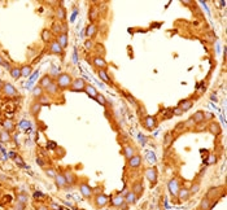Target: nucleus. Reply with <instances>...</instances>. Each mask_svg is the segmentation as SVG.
<instances>
[{
  "mask_svg": "<svg viewBox=\"0 0 227 210\" xmlns=\"http://www.w3.org/2000/svg\"><path fill=\"white\" fill-rule=\"evenodd\" d=\"M71 82H73V79H71L70 74L60 73L57 77V81H56V84H57L58 88H61V90H66V88H70Z\"/></svg>",
  "mask_w": 227,
  "mask_h": 210,
  "instance_id": "obj_1",
  "label": "nucleus"
},
{
  "mask_svg": "<svg viewBox=\"0 0 227 210\" xmlns=\"http://www.w3.org/2000/svg\"><path fill=\"white\" fill-rule=\"evenodd\" d=\"M86 82L84 79H82V78H75V79L71 82L70 84V91H74V92H81V91H84V88H86Z\"/></svg>",
  "mask_w": 227,
  "mask_h": 210,
  "instance_id": "obj_2",
  "label": "nucleus"
},
{
  "mask_svg": "<svg viewBox=\"0 0 227 210\" xmlns=\"http://www.w3.org/2000/svg\"><path fill=\"white\" fill-rule=\"evenodd\" d=\"M167 188H169L170 195H172L173 197H177V196H178V192H179V188H180L178 178H173V179H170L169 184H167Z\"/></svg>",
  "mask_w": 227,
  "mask_h": 210,
  "instance_id": "obj_3",
  "label": "nucleus"
},
{
  "mask_svg": "<svg viewBox=\"0 0 227 210\" xmlns=\"http://www.w3.org/2000/svg\"><path fill=\"white\" fill-rule=\"evenodd\" d=\"M143 123H144V127H146L147 130H149V131H152L157 127V119L152 116H147L146 118H144Z\"/></svg>",
  "mask_w": 227,
  "mask_h": 210,
  "instance_id": "obj_4",
  "label": "nucleus"
},
{
  "mask_svg": "<svg viewBox=\"0 0 227 210\" xmlns=\"http://www.w3.org/2000/svg\"><path fill=\"white\" fill-rule=\"evenodd\" d=\"M146 178L148 179V182H149L152 186L154 183H157V169L149 167V169L146 171Z\"/></svg>",
  "mask_w": 227,
  "mask_h": 210,
  "instance_id": "obj_5",
  "label": "nucleus"
},
{
  "mask_svg": "<svg viewBox=\"0 0 227 210\" xmlns=\"http://www.w3.org/2000/svg\"><path fill=\"white\" fill-rule=\"evenodd\" d=\"M108 202H109V198H108V196L104 195V193H99L96 197H95V205H96L97 208H104Z\"/></svg>",
  "mask_w": 227,
  "mask_h": 210,
  "instance_id": "obj_6",
  "label": "nucleus"
},
{
  "mask_svg": "<svg viewBox=\"0 0 227 210\" xmlns=\"http://www.w3.org/2000/svg\"><path fill=\"white\" fill-rule=\"evenodd\" d=\"M94 66L95 68H97L99 70L100 69H107L108 66V64H107V61H105V58L104 57H100V56H95L94 57Z\"/></svg>",
  "mask_w": 227,
  "mask_h": 210,
  "instance_id": "obj_7",
  "label": "nucleus"
},
{
  "mask_svg": "<svg viewBox=\"0 0 227 210\" xmlns=\"http://www.w3.org/2000/svg\"><path fill=\"white\" fill-rule=\"evenodd\" d=\"M127 161H129V166L131 167V169H139L140 165H141V157L139 155H134L130 160H127Z\"/></svg>",
  "mask_w": 227,
  "mask_h": 210,
  "instance_id": "obj_8",
  "label": "nucleus"
},
{
  "mask_svg": "<svg viewBox=\"0 0 227 210\" xmlns=\"http://www.w3.org/2000/svg\"><path fill=\"white\" fill-rule=\"evenodd\" d=\"M3 92H4L5 96H16L17 95V90L14 88V86L11 83H5L3 86Z\"/></svg>",
  "mask_w": 227,
  "mask_h": 210,
  "instance_id": "obj_9",
  "label": "nucleus"
},
{
  "mask_svg": "<svg viewBox=\"0 0 227 210\" xmlns=\"http://www.w3.org/2000/svg\"><path fill=\"white\" fill-rule=\"evenodd\" d=\"M138 198H139V196L135 195L133 191L127 192V195L125 196V202H126L127 205H134L138 202Z\"/></svg>",
  "mask_w": 227,
  "mask_h": 210,
  "instance_id": "obj_10",
  "label": "nucleus"
},
{
  "mask_svg": "<svg viewBox=\"0 0 227 210\" xmlns=\"http://www.w3.org/2000/svg\"><path fill=\"white\" fill-rule=\"evenodd\" d=\"M49 51L52 52L53 55H58V56H61V55H64V50L60 47V44L57 43V42H52L51 44H49Z\"/></svg>",
  "mask_w": 227,
  "mask_h": 210,
  "instance_id": "obj_11",
  "label": "nucleus"
},
{
  "mask_svg": "<svg viewBox=\"0 0 227 210\" xmlns=\"http://www.w3.org/2000/svg\"><path fill=\"white\" fill-rule=\"evenodd\" d=\"M79 188H81V193H82V196H83V197H86V198L91 197V195H92V188L87 184V183H83V184H81Z\"/></svg>",
  "mask_w": 227,
  "mask_h": 210,
  "instance_id": "obj_12",
  "label": "nucleus"
},
{
  "mask_svg": "<svg viewBox=\"0 0 227 210\" xmlns=\"http://www.w3.org/2000/svg\"><path fill=\"white\" fill-rule=\"evenodd\" d=\"M55 183H56V186H57L58 188H64V187H66V180H65L64 174H56Z\"/></svg>",
  "mask_w": 227,
  "mask_h": 210,
  "instance_id": "obj_13",
  "label": "nucleus"
},
{
  "mask_svg": "<svg viewBox=\"0 0 227 210\" xmlns=\"http://www.w3.org/2000/svg\"><path fill=\"white\" fill-rule=\"evenodd\" d=\"M212 200H210L208 196H205L202 200H201V202H200V210H210L212 209Z\"/></svg>",
  "mask_w": 227,
  "mask_h": 210,
  "instance_id": "obj_14",
  "label": "nucleus"
},
{
  "mask_svg": "<svg viewBox=\"0 0 227 210\" xmlns=\"http://www.w3.org/2000/svg\"><path fill=\"white\" fill-rule=\"evenodd\" d=\"M190 196H191V193H190V189L188 188H179V192H178V197L180 201H186V200H188L190 198Z\"/></svg>",
  "mask_w": 227,
  "mask_h": 210,
  "instance_id": "obj_15",
  "label": "nucleus"
},
{
  "mask_svg": "<svg viewBox=\"0 0 227 210\" xmlns=\"http://www.w3.org/2000/svg\"><path fill=\"white\" fill-rule=\"evenodd\" d=\"M57 42L58 44H60V47L62 48V50H65V48L68 47V34H60V35H57Z\"/></svg>",
  "mask_w": 227,
  "mask_h": 210,
  "instance_id": "obj_16",
  "label": "nucleus"
},
{
  "mask_svg": "<svg viewBox=\"0 0 227 210\" xmlns=\"http://www.w3.org/2000/svg\"><path fill=\"white\" fill-rule=\"evenodd\" d=\"M192 105H193V103H192V100H182L180 103L178 104V108L182 111H187V110H190L191 108H192Z\"/></svg>",
  "mask_w": 227,
  "mask_h": 210,
  "instance_id": "obj_17",
  "label": "nucleus"
},
{
  "mask_svg": "<svg viewBox=\"0 0 227 210\" xmlns=\"http://www.w3.org/2000/svg\"><path fill=\"white\" fill-rule=\"evenodd\" d=\"M42 109V104L39 103V101H34L31 105H30V113L32 114L34 117H37L39 114V111Z\"/></svg>",
  "mask_w": 227,
  "mask_h": 210,
  "instance_id": "obj_18",
  "label": "nucleus"
},
{
  "mask_svg": "<svg viewBox=\"0 0 227 210\" xmlns=\"http://www.w3.org/2000/svg\"><path fill=\"white\" fill-rule=\"evenodd\" d=\"M96 34H97V26H96V24H90V25L87 26L86 34H84V35H87V37L92 38V37H95Z\"/></svg>",
  "mask_w": 227,
  "mask_h": 210,
  "instance_id": "obj_19",
  "label": "nucleus"
},
{
  "mask_svg": "<svg viewBox=\"0 0 227 210\" xmlns=\"http://www.w3.org/2000/svg\"><path fill=\"white\" fill-rule=\"evenodd\" d=\"M192 121H193L195 123H201V122H204V121H205V113H204V111H201V110L196 111V113L192 116Z\"/></svg>",
  "mask_w": 227,
  "mask_h": 210,
  "instance_id": "obj_20",
  "label": "nucleus"
},
{
  "mask_svg": "<svg viewBox=\"0 0 227 210\" xmlns=\"http://www.w3.org/2000/svg\"><path fill=\"white\" fill-rule=\"evenodd\" d=\"M52 82H53V81H52L51 75H44V77H42V79L39 81V86L44 90V88H47L49 84L52 83Z\"/></svg>",
  "mask_w": 227,
  "mask_h": 210,
  "instance_id": "obj_21",
  "label": "nucleus"
},
{
  "mask_svg": "<svg viewBox=\"0 0 227 210\" xmlns=\"http://www.w3.org/2000/svg\"><path fill=\"white\" fill-rule=\"evenodd\" d=\"M123 204H125V197L123 196H121V195L114 196L113 200H112V205L116 206V208H121Z\"/></svg>",
  "mask_w": 227,
  "mask_h": 210,
  "instance_id": "obj_22",
  "label": "nucleus"
},
{
  "mask_svg": "<svg viewBox=\"0 0 227 210\" xmlns=\"http://www.w3.org/2000/svg\"><path fill=\"white\" fill-rule=\"evenodd\" d=\"M208 129L213 135H218V134H221V126H219L218 122H212L208 126Z\"/></svg>",
  "mask_w": 227,
  "mask_h": 210,
  "instance_id": "obj_23",
  "label": "nucleus"
},
{
  "mask_svg": "<svg viewBox=\"0 0 227 210\" xmlns=\"http://www.w3.org/2000/svg\"><path fill=\"white\" fill-rule=\"evenodd\" d=\"M97 74H99V77H100L101 81H104L105 83H110V77H109V74H108L107 69H100V70H97Z\"/></svg>",
  "mask_w": 227,
  "mask_h": 210,
  "instance_id": "obj_24",
  "label": "nucleus"
},
{
  "mask_svg": "<svg viewBox=\"0 0 227 210\" xmlns=\"http://www.w3.org/2000/svg\"><path fill=\"white\" fill-rule=\"evenodd\" d=\"M84 91L87 92V95L90 97H92V99H95V97L97 96V91H96V88H95L92 84H86V88H84Z\"/></svg>",
  "mask_w": 227,
  "mask_h": 210,
  "instance_id": "obj_25",
  "label": "nucleus"
},
{
  "mask_svg": "<svg viewBox=\"0 0 227 210\" xmlns=\"http://www.w3.org/2000/svg\"><path fill=\"white\" fill-rule=\"evenodd\" d=\"M44 90H45V92H47V95H56L60 88H58V86L55 83V82H52V83L49 84L47 88H44Z\"/></svg>",
  "mask_w": 227,
  "mask_h": 210,
  "instance_id": "obj_26",
  "label": "nucleus"
},
{
  "mask_svg": "<svg viewBox=\"0 0 227 210\" xmlns=\"http://www.w3.org/2000/svg\"><path fill=\"white\" fill-rule=\"evenodd\" d=\"M88 17H90V21L94 24L95 21L99 17V9L96 8V6H92V8H90V14H88Z\"/></svg>",
  "mask_w": 227,
  "mask_h": 210,
  "instance_id": "obj_27",
  "label": "nucleus"
},
{
  "mask_svg": "<svg viewBox=\"0 0 227 210\" xmlns=\"http://www.w3.org/2000/svg\"><path fill=\"white\" fill-rule=\"evenodd\" d=\"M123 155H125V157H126L127 160H130L131 157L135 155V149H134L131 145H126L123 148Z\"/></svg>",
  "mask_w": 227,
  "mask_h": 210,
  "instance_id": "obj_28",
  "label": "nucleus"
},
{
  "mask_svg": "<svg viewBox=\"0 0 227 210\" xmlns=\"http://www.w3.org/2000/svg\"><path fill=\"white\" fill-rule=\"evenodd\" d=\"M131 189H133V192L135 193V195L140 196L141 193H143L144 188H143V184H141L140 182H136V183H134V184H133V188H131Z\"/></svg>",
  "mask_w": 227,
  "mask_h": 210,
  "instance_id": "obj_29",
  "label": "nucleus"
},
{
  "mask_svg": "<svg viewBox=\"0 0 227 210\" xmlns=\"http://www.w3.org/2000/svg\"><path fill=\"white\" fill-rule=\"evenodd\" d=\"M64 176H65V180H66V186H71L74 183V175H73V173L71 171H65L64 173Z\"/></svg>",
  "mask_w": 227,
  "mask_h": 210,
  "instance_id": "obj_30",
  "label": "nucleus"
},
{
  "mask_svg": "<svg viewBox=\"0 0 227 210\" xmlns=\"http://www.w3.org/2000/svg\"><path fill=\"white\" fill-rule=\"evenodd\" d=\"M3 127H4V130H6L8 132H11V131L14 130V123H13L11 119H5L4 122H3Z\"/></svg>",
  "mask_w": 227,
  "mask_h": 210,
  "instance_id": "obj_31",
  "label": "nucleus"
},
{
  "mask_svg": "<svg viewBox=\"0 0 227 210\" xmlns=\"http://www.w3.org/2000/svg\"><path fill=\"white\" fill-rule=\"evenodd\" d=\"M43 92H44V90H43V88H42L40 86H35L34 90H32V96H34L35 99H39L42 95H44Z\"/></svg>",
  "mask_w": 227,
  "mask_h": 210,
  "instance_id": "obj_32",
  "label": "nucleus"
},
{
  "mask_svg": "<svg viewBox=\"0 0 227 210\" xmlns=\"http://www.w3.org/2000/svg\"><path fill=\"white\" fill-rule=\"evenodd\" d=\"M0 140H1L3 143H8L9 140H11V134H9L6 130H1V132H0Z\"/></svg>",
  "mask_w": 227,
  "mask_h": 210,
  "instance_id": "obj_33",
  "label": "nucleus"
},
{
  "mask_svg": "<svg viewBox=\"0 0 227 210\" xmlns=\"http://www.w3.org/2000/svg\"><path fill=\"white\" fill-rule=\"evenodd\" d=\"M31 71H32V68L30 66V65H24V66L21 68V75L22 77H29V75L31 74Z\"/></svg>",
  "mask_w": 227,
  "mask_h": 210,
  "instance_id": "obj_34",
  "label": "nucleus"
},
{
  "mask_svg": "<svg viewBox=\"0 0 227 210\" xmlns=\"http://www.w3.org/2000/svg\"><path fill=\"white\" fill-rule=\"evenodd\" d=\"M11 75L13 79H18L19 77H21V68H12L11 69Z\"/></svg>",
  "mask_w": 227,
  "mask_h": 210,
  "instance_id": "obj_35",
  "label": "nucleus"
},
{
  "mask_svg": "<svg viewBox=\"0 0 227 210\" xmlns=\"http://www.w3.org/2000/svg\"><path fill=\"white\" fill-rule=\"evenodd\" d=\"M51 38H52V32L49 30H43V32H42V40L47 43V42L51 40Z\"/></svg>",
  "mask_w": 227,
  "mask_h": 210,
  "instance_id": "obj_36",
  "label": "nucleus"
},
{
  "mask_svg": "<svg viewBox=\"0 0 227 210\" xmlns=\"http://www.w3.org/2000/svg\"><path fill=\"white\" fill-rule=\"evenodd\" d=\"M39 103L42 104V106H43V105H48V104H51V100H49V96H48V95H42V96L39 97Z\"/></svg>",
  "mask_w": 227,
  "mask_h": 210,
  "instance_id": "obj_37",
  "label": "nucleus"
},
{
  "mask_svg": "<svg viewBox=\"0 0 227 210\" xmlns=\"http://www.w3.org/2000/svg\"><path fill=\"white\" fill-rule=\"evenodd\" d=\"M95 100H96L100 105H103V106L107 105V99H105V96H104V95H101V93H97V96L95 97Z\"/></svg>",
  "mask_w": 227,
  "mask_h": 210,
  "instance_id": "obj_38",
  "label": "nucleus"
},
{
  "mask_svg": "<svg viewBox=\"0 0 227 210\" xmlns=\"http://www.w3.org/2000/svg\"><path fill=\"white\" fill-rule=\"evenodd\" d=\"M57 18L58 19H65V17H66V13H65V9L62 8V6H58L57 8Z\"/></svg>",
  "mask_w": 227,
  "mask_h": 210,
  "instance_id": "obj_39",
  "label": "nucleus"
},
{
  "mask_svg": "<svg viewBox=\"0 0 227 210\" xmlns=\"http://www.w3.org/2000/svg\"><path fill=\"white\" fill-rule=\"evenodd\" d=\"M188 189H190L191 195H195V193H197L200 191V183H193V184L191 186V188H188Z\"/></svg>",
  "mask_w": 227,
  "mask_h": 210,
  "instance_id": "obj_40",
  "label": "nucleus"
},
{
  "mask_svg": "<svg viewBox=\"0 0 227 210\" xmlns=\"http://www.w3.org/2000/svg\"><path fill=\"white\" fill-rule=\"evenodd\" d=\"M172 142H173L172 135H170V134H167V135L165 136V140H164V145H165V148H169L170 144H172Z\"/></svg>",
  "mask_w": 227,
  "mask_h": 210,
  "instance_id": "obj_41",
  "label": "nucleus"
},
{
  "mask_svg": "<svg viewBox=\"0 0 227 210\" xmlns=\"http://www.w3.org/2000/svg\"><path fill=\"white\" fill-rule=\"evenodd\" d=\"M52 34H53V32H55V34H58V35H60L61 34V24H55L53 25V27H52Z\"/></svg>",
  "mask_w": 227,
  "mask_h": 210,
  "instance_id": "obj_42",
  "label": "nucleus"
},
{
  "mask_svg": "<svg viewBox=\"0 0 227 210\" xmlns=\"http://www.w3.org/2000/svg\"><path fill=\"white\" fill-rule=\"evenodd\" d=\"M44 171H45V174H47V176H49V178H53V179H55V176H56V171H55V169H52V167H48V169H45Z\"/></svg>",
  "mask_w": 227,
  "mask_h": 210,
  "instance_id": "obj_43",
  "label": "nucleus"
},
{
  "mask_svg": "<svg viewBox=\"0 0 227 210\" xmlns=\"http://www.w3.org/2000/svg\"><path fill=\"white\" fill-rule=\"evenodd\" d=\"M19 127L21 129H29V127H31V123L27 121H22V122H19Z\"/></svg>",
  "mask_w": 227,
  "mask_h": 210,
  "instance_id": "obj_44",
  "label": "nucleus"
},
{
  "mask_svg": "<svg viewBox=\"0 0 227 210\" xmlns=\"http://www.w3.org/2000/svg\"><path fill=\"white\" fill-rule=\"evenodd\" d=\"M26 201H27V196L26 195H19L18 196V202H21V204H26Z\"/></svg>",
  "mask_w": 227,
  "mask_h": 210,
  "instance_id": "obj_45",
  "label": "nucleus"
},
{
  "mask_svg": "<svg viewBox=\"0 0 227 210\" xmlns=\"http://www.w3.org/2000/svg\"><path fill=\"white\" fill-rule=\"evenodd\" d=\"M51 73H52V75H55V77H58V69L56 68V66H53V65H52L51 66Z\"/></svg>",
  "mask_w": 227,
  "mask_h": 210,
  "instance_id": "obj_46",
  "label": "nucleus"
},
{
  "mask_svg": "<svg viewBox=\"0 0 227 210\" xmlns=\"http://www.w3.org/2000/svg\"><path fill=\"white\" fill-rule=\"evenodd\" d=\"M84 47H86L87 50H91V48L94 47V44H92V40H87L86 43H84Z\"/></svg>",
  "mask_w": 227,
  "mask_h": 210,
  "instance_id": "obj_47",
  "label": "nucleus"
},
{
  "mask_svg": "<svg viewBox=\"0 0 227 210\" xmlns=\"http://www.w3.org/2000/svg\"><path fill=\"white\" fill-rule=\"evenodd\" d=\"M14 161L17 162V165H19V166H25V165H24V161H22L21 158H19V157L16 156V157H14Z\"/></svg>",
  "mask_w": 227,
  "mask_h": 210,
  "instance_id": "obj_48",
  "label": "nucleus"
},
{
  "mask_svg": "<svg viewBox=\"0 0 227 210\" xmlns=\"http://www.w3.org/2000/svg\"><path fill=\"white\" fill-rule=\"evenodd\" d=\"M14 142H16L17 145L19 144V134H16V135H14Z\"/></svg>",
  "mask_w": 227,
  "mask_h": 210,
  "instance_id": "obj_49",
  "label": "nucleus"
},
{
  "mask_svg": "<svg viewBox=\"0 0 227 210\" xmlns=\"http://www.w3.org/2000/svg\"><path fill=\"white\" fill-rule=\"evenodd\" d=\"M182 113H183V111L180 110L178 106H177V109H174V114H178V116H179V114H182Z\"/></svg>",
  "mask_w": 227,
  "mask_h": 210,
  "instance_id": "obj_50",
  "label": "nucleus"
},
{
  "mask_svg": "<svg viewBox=\"0 0 227 210\" xmlns=\"http://www.w3.org/2000/svg\"><path fill=\"white\" fill-rule=\"evenodd\" d=\"M37 162H38V165H39V166H44V161H43V160L37 158Z\"/></svg>",
  "mask_w": 227,
  "mask_h": 210,
  "instance_id": "obj_51",
  "label": "nucleus"
},
{
  "mask_svg": "<svg viewBox=\"0 0 227 210\" xmlns=\"http://www.w3.org/2000/svg\"><path fill=\"white\" fill-rule=\"evenodd\" d=\"M148 156H149V161H151V162H154V156L152 155V153H148Z\"/></svg>",
  "mask_w": 227,
  "mask_h": 210,
  "instance_id": "obj_52",
  "label": "nucleus"
},
{
  "mask_svg": "<svg viewBox=\"0 0 227 210\" xmlns=\"http://www.w3.org/2000/svg\"><path fill=\"white\" fill-rule=\"evenodd\" d=\"M51 206H52V209H56V210H61V209H60V206H58V205H56V204H52Z\"/></svg>",
  "mask_w": 227,
  "mask_h": 210,
  "instance_id": "obj_53",
  "label": "nucleus"
},
{
  "mask_svg": "<svg viewBox=\"0 0 227 210\" xmlns=\"http://www.w3.org/2000/svg\"><path fill=\"white\" fill-rule=\"evenodd\" d=\"M34 197H43V193H39V192H37L34 195Z\"/></svg>",
  "mask_w": 227,
  "mask_h": 210,
  "instance_id": "obj_54",
  "label": "nucleus"
},
{
  "mask_svg": "<svg viewBox=\"0 0 227 210\" xmlns=\"http://www.w3.org/2000/svg\"><path fill=\"white\" fill-rule=\"evenodd\" d=\"M4 64V60H3V57H1V55H0V65H3Z\"/></svg>",
  "mask_w": 227,
  "mask_h": 210,
  "instance_id": "obj_55",
  "label": "nucleus"
},
{
  "mask_svg": "<svg viewBox=\"0 0 227 210\" xmlns=\"http://www.w3.org/2000/svg\"><path fill=\"white\" fill-rule=\"evenodd\" d=\"M0 178H1V180H5V179H6V176H4L3 174H0Z\"/></svg>",
  "mask_w": 227,
  "mask_h": 210,
  "instance_id": "obj_56",
  "label": "nucleus"
},
{
  "mask_svg": "<svg viewBox=\"0 0 227 210\" xmlns=\"http://www.w3.org/2000/svg\"><path fill=\"white\" fill-rule=\"evenodd\" d=\"M9 156H11V157H16V155H14V153H13V152H11V153H9Z\"/></svg>",
  "mask_w": 227,
  "mask_h": 210,
  "instance_id": "obj_57",
  "label": "nucleus"
},
{
  "mask_svg": "<svg viewBox=\"0 0 227 210\" xmlns=\"http://www.w3.org/2000/svg\"><path fill=\"white\" fill-rule=\"evenodd\" d=\"M0 132H1V130H0Z\"/></svg>",
  "mask_w": 227,
  "mask_h": 210,
  "instance_id": "obj_58",
  "label": "nucleus"
}]
</instances>
